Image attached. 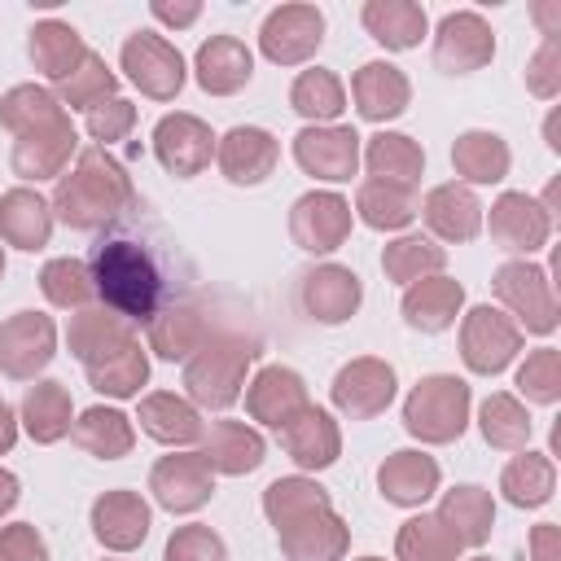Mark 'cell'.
I'll return each mask as SVG.
<instances>
[{
  "instance_id": "obj_12",
  "label": "cell",
  "mask_w": 561,
  "mask_h": 561,
  "mask_svg": "<svg viewBox=\"0 0 561 561\" xmlns=\"http://www.w3.org/2000/svg\"><path fill=\"white\" fill-rule=\"evenodd\" d=\"M394 390H399L394 368L386 359H377V355H359V359H351V364L337 368V377L329 386V399H333V408L342 416L368 421V416H377V412L390 408Z\"/></svg>"
},
{
  "instance_id": "obj_60",
  "label": "cell",
  "mask_w": 561,
  "mask_h": 561,
  "mask_svg": "<svg viewBox=\"0 0 561 561\" xmlns=\"http://www.w3.org/2000/svg\"><path fill=\"white\" fill-rule=\"evenodd\" d=\"M0 276H4V245H0Z\"/></svg>"
},
{
  "instance_id": "obj_30",
  "label": "cell",
  "mask_w": 561,
  "mask_h": 561,
  "mask_svg": "<svg viewBox=\"0 0 561 561\" xmlns=\"http://www.w3.org/2000/svg\"><path fill=\"white\" fill-rule=\"evenodd\" d=\"M202 460L210 465V473H228V478H241V473H254L263 465V434L245 421H210V430H202Z\"/></svg>"
},
{
  "instance_id": "obj_45",
  "label": "cell",
  "mask_w": 561,
  "mask_h": 561,
  "mask_svg": "<svg viewBox=\"0 0 561 561\" xmlns=\"http://www.w3.org/2000/svg\"><path fill=\"white\" fill-rule=\"evenodd\" d=\"M443 263H447V250L434 237H421V232H403L381 250V272L394 285H412L421 276H438Z\"/></svg>"
},
{
  "instance_id": "obj_1",
  "label": "cell",
  "mask_w": 561,
  "mask_h": 561,
  "mask_svg": "<svg viewBox=\"0 0 561 561\" xmlns=\"http://www.w3.org/2000/svg\"><path fill=\"white\" fill-rule=\"evenodd\" d=\"M88 272H92L101 307L118 311L131 324H149L158 311L180 302L188 289L175 241L162 228L131 219V210L101 232V241L92 245Z\"/></svg>"
},
{
  "instance_id": "obj_23",
  "label": "cell",
  "mask_w": 561,
  "mask_h": 561,
  "mask_svg": "<svg viewBox=\"0 0 561 561\" xmlns=\"http://www.w3.org/2000/svg\"><path fill=\"white\" fill-rule=\"evenodd\" d=\"M364 302V285L342 263H320L302 276V311L316 324H346Z\"/></svg>"
},
{
  "instance_id": "obj_53",
  "label": "cell",
  "mask_w": 561,
  "mask_h": 561,
  "mask_svg": "<svg viewBox=\"0 0 561 561\" xmlns=\"http://www.w3.org/2000/svg\"><path fill=\"white\" fill-rule=\"evenodd\" d=\"M83 127H88V136H92L101 149H110V145H118V140L131 136V127H136V105H131L127 96H110V101H101V105L88 110Z\"/></svg>"
},
{
  "instance_id": "obj_57",
  "label": "cell",
  "mask_w": 561,
  "mask_h": 561,
  "mask_svg": "<svg viewBox=\"0 0 561 561\" xmlns=\"http://www.w3.org/2000/svg\"><path fill=\"white\" fill-rule=\"evenodd\" d=\"M522 561H561V530L552 522H539L530 530V557Z\"/></svg>"
},
{
  "instance_id": "obj_47",
  "label": "cell",
  "mask_w": 561,
  "mask_h": 561,
  "mask_svg": "<svg viewBox=\"0 0 561 561\" xmlns=\"http://www.w3.org/2000/svg\"><path fill=\"white\" fill-rule=\"evenodd\" d=\"M399 561H460V539L438 522V513H416L394 535Z\"/></svg>"
},
{
  "instance_id": "obj_3",
  "label": "cell",
  "mask_w": 561,
  "mask_h": 561,
  "mask_svg": "<svg viewBox=\"0 0 561 561\" xmlns=\"http://www.w3.org/2000/svg\"><path fill=\"white\" fill-rule=\"evenodd\" d=\"M127 210H136V184H131L127 167L110 149L83 145L75 153V167L57 175L53 219H61L75 232H101V228L118 224Z\"/></svg>"
},
{
  "instance_id": "obj_32",
  "label": "cell",
  "mask_w": 561,
  "mask_h": 561,
  "mask_svg": "<svg viewBox=\"0 0 561 561\" xmlns=\"http://www.w3.org/2000/svg\"><path fill=\"white\" fill-rule=\"evenodd\" d=\"M359 162L368 167V180H386L399 188H416L425 175V149L403 131H377L364 140Z\"/></svg>"
},
{
  "instance_id": "obj_41",
  "label": "cell",
  "mask_w": 561,
  "mask_h": 561,
  "mask_svg": "<svg viewBox=\"0 0 561 561\" xmlns=\"http://www.w3.org/2000/svg\"><path fill=\"white\" fill-rule=\"evenodd\" d=\"M500 491L513 508H543L557 491V465L548 451H522L504 465L500 473Z\"/></svg>"
},
{
  "instance_id": "obj_59",
  "label": "cell",
  "mask_w": 561,
  "mask_h": 561,
  "mask_svg": "<svg viewBox=\"0 0 561 561\" xmlns=\"http://www.w3.org/2000/svg\"><path fill=\"white\" fill-rule=\"evenodd\" d=\"M18 495H22V491H18V478H13L9 469H0V517L18 504Z\"/></svg>"
},
{
  "instance_id": "obj_49",
  "label": "cell",
  "mask_w": 561,
  "mask_h": 561,
  "mask_svg": "<svg viewBox=\"0 0 561 561\" xmlns=\"http://www.w3.org/2000/svg\"><path fill=\"white\" fill-rule=\"evenodd\" d=\"M53 96L61 101V110L70 105V110H83V114H88L92 105L118 96V75L105 66V57H96V53L88 48V57H83L61 83H53Z\"/></svg>"
},
{
  "instance_id": "obj_50",
  "label": "cell",
  "mask_w": 561,
  "mask_h": 561,
  "mask_svg": "<svg viewBox=\"0 0 561 561\" xmlns=\"http://www.w3.org/2000/svg\"><path fill=\"white\" fill-rule=\"evenodd\" d=\"M39 289L53 307L61 311H83L92 298H96V285H92V272L83 259H48L44 272H39Z\"/></svg>"
},
{
  "instance_id": "obj_29",
  "label": "cell",
  "mask_w": 561,
  "mask_h": 561,
  "mask_svg": "<svg viewBox=\"0 0 561 561\" xmlns=\"http://www.w3.org/2000/svg\"><path fill=\"white\" fill-rule=\"evenodd\" d=\"M460 307H465V285L451 280V276H443V272L412 280L403 289V302H399L408 329H416V333H443V329H451L456 316H460Z\"/></svg>"
},
{
  "instance_id": "obj_42",
  "label": "cell",
  "mask_w": 561,
  "mask_h": 561,
  "mask_svg": "<svg viewBox=\"0 0 561 561\" xmlns=\"http://www.w3.org/2000/svg\"><path fill=\"white\" fill-rule=\"evenodd\" d=\"M355 215L377 232H399L416 219V188H399L386 180H359Z\"/></svg>"
},
{
  "instance_id": "obj_44",
  "label": "cell",
  "mask_w": 561,
  "mask_h": 561,
  "mask_svg": "<svg viewBox=\"0 0 561 561\" xmlns=\"http://www.w3.org/2000/svg\"><path fill=\"white\" fill-rule=\"evenodd\" d=\"M478 430H482V438H486L495 451H526L535 425H530V412H526V403H522L517 394L495 390V394H486L482 408H478Z\"/></svg>"
},
{
  "instance_id": "obj_58",
  "label": "cell",
  "mask_w": 561,
  "mask_h": 561,
  "mask_svg": "<svg viewBox=\"0 0 561 561\" xmlns=\"http://www.w3.org/2000/svg\"><path fill=\"white\" fill-rule=\"evenodd\" d=\"M13 443H18V416H13V408L0 399V456L13 451Z\"/></svg>"
},
{
  "instance_id": "obj_2",
  "label": "cell",
  "mask_w": 561,
  "mask_h": 561,
  "mask_svg": "<svg viewBox=\"0 0 561 561\" xmlns=\"http://www.w3.org/2000/svg\"><path fill=\"white\" fill-rule=\"evenodd\" d=\"M263 513L276 526L285 561H342L351 548V526L316 478H276L263 491Z\"/></svg>"
},
{
  "instance_id": "obj_28",
  "label": "cell",
  "mask_w": 561,
  "mask_h": 561,
  "mask_svg": "<svg viewBox=\"0 0 561 561\" xmlns=\"http://www.w3.org/2000/svg\"><path fill=\"white\" fill-rule=\"evenodd\" d=\"M351 101H355L359 118H368V123H390V118H399V114L408 110L412 83H408V75H403L399 66H390V61H364V66L355 70V79H351Z\"/></svg>"
},
{
  "instance_id": "obj_18",
  "label": "cell",
  "mask_w": 561,
  "mask_h": 561,
  "mask_svg": "<svg viewBox=\"0 0 561 561\" xmlns=\"http://www.w3.org/2000/svg\"><path fill=\"white\" fill-rule=\"evenodd\" d=\"M75 153H79V131H75V123L66 114V118H57L48 127H35V131L18 136L13 153H9V167H13L18 180L39 184V180H57L70 167Z\"/></svg>"
},
{
  "instance_id": "obj_9",
  "label": "cell",
  "mask_w": 561,
  "mask_h": 561,
  "mask_svg": "<svg viewBox=\"0 0 561 561\" xmlns=\"http://www.w3.org/2000/svg\"><path fill=\"white\" fill-rule=\"evenodd\" d=\"M324 44V13L316 4H276L259 26V53L272 66H302Z\"/></svg>"
},
{
  "instance_id": "obj_38",
  "label": "cell",
  "mask_w": 561,
  "mask_h": 561,
  "mask_svg": "<svg viewBox=\"0 0 561 561\" xmlns=\"http://www.w3.org/2000/svg\"><path fill=\"white\" fill-rule=\"evenodd\" d=\"M451 167H456L460 184H469V188L473 184H500L508 175V167H513V153H508L504 136L482 131V127H469L451 145Z\"/></svg>"
},
{
  "instance_id": "obj_15",
  "label": "cell",
  "mask_w": 561,
  "mask_h": 561,
  "mask_svg": "<svg viewBox=\"0 0 561 561\" xmlns=\"http://www.w3.org/2000/svg\"><path fill=\"white\" fill-rule=\"evenodd\" d=\"M359 149H364V136L346 123H329V127H302L294 136V162L316 175V180H329V184H342L359 171Z\"/></svg>"
},
{
  "instance_id": "obj_56",
  "label": "cell",
  "mask_w": 561,
  "mask_h": 561,
  "mask_svg": "<svg viewBox=\"0 0 561 561\" xmlns=\"http://www.w3.org/2000/svg\"><path fill=\"white\" fill-rule=\"evenodd\" d=\"M149 13H153L158 22H167V26L180 31V26H193V22L202 18V4H197V0H175V4H171V0H153Z\"/></svg>"
},
{
  "instance_id": "obj_25",
  "label": "cell",
  "mask_w": 561,
  "mask_h": 561,
  "mask_svg": "<svg viewBox=\"0 0 561 561\" xmlns=\"http://www.w3.org/2000/svg\"><path fill=\"white\" fill-rule=\"evenodd\" d=\"M131 342H136V324L123 320V316L110 311V307H83V311H75L70 324H66V346H70V355H75L83 368L110 359L114 351H123V346H131Z\"/></svg>"
},
{
  "instance_id": "obj_39",
  "label": "cell",
  "mask_w": 561,
  "mask_h": 561,
  "mask_svg": "<svg viewBox=\"0 0 561 561\" xmlns=\"http://www.w3.org/2000/svg\"><path fill=\"white\" fill-rule=\"evenodd\" d=\"M75 416V403H70V390L61 386V381H53V377H44V381H35L26 394H22V412H18V421H22V430L35 438V443H61L66 434H70V421Z\"/></svg>"
},
{
  "instance_id": "obj_48",
  "label": "cell",
  "mask_w": 561,
  "mask_h": 561,
  "mask_svg": "<svg viewBox=\"0 0 561 561\" xmlns=\"http://www.w3.org/2000/svg\"><path fill=\"white\" fill-rule=\"evenodd\" d=\"M83 373H88V381H92L96 394H110V399H140V386L149 381V355H145L140 337H136L131 346L114 351L110 359H101V364H92V368H83Z\"/></svg>"
},
{
  "instance_id": "obj_33",
  "label": "cell",
  "mask_w": 561,
  "mask_h": 561,
  "mask_svg": "<svg viewBox=\"0 0 561 561\" xmlns=\"http://www.w3.org/2000/svg\"><path fill=\"white\" fill-rule=\"evenodd\" d=\"M145 329H149V351H153L158 359H171V364H184V359L210 337V324H206L202 307L188 302V298H180V302H171L167 311H158Z\"/></svg>"
},
{
  "instance_id": "obj_51",
  "label": "cell",
  "mask_w": 561,
  "mask_h": 561,
  "mask_svg": "<svg viewBox=\"0 0 561 561\" xmlns=\"http://www.w3.org/2000/svg\"><path fill=\"white\" fill-rule=\"evenodd\" d=\"M517 394H526V403H543L552 408L561 399V351L539 346L526 355V364L517 368Z\"/></svg>"
},
{
  "instance_id": "obj_36",
  "label": "cell",
  "mask_w": 561,
  "mask_h": 561,
  "mask_svg": "<svg viewBox=\"0 0 561 561\" xmlns=\"http://www.w3.org/2000/svg\"><path fill=\"white\" fill-rule=\"evenodd\" d=\"M438 522L460 539V548H482L495 530V500L486 486H451L443 491V504H438Z\"/></svg>"
},
{
  "instance_id": "obj_55",
  "label": "cell",
  "mask_w": 561,
  "mask_h": 561,
  "mask_svg": "<svg viewBox=\"0 0 561 561\" xmlns=\"http://www.w3.org/2000/svg\"><path fill=\"white\" fill-rule=\"evenodd\" d=\"M0 561H48V543L31 522L0 526Z\"/></svg>"
},
{
  "instance_id": "obj_5",
  "label": "cell",
  "mask_w": 561,
  "mask_h": 561,
  "mask_svg": "<svg viewBox=\"0 0 561 561\" xmlns=\"http://www.w3.org/2000/svg\"><path fill=\"white\" fill-rule=\"evenodd\" d=\"M469 408H473L469 381H460L451 373H430L403 399V430L430 447H443L465 434Z\"/></svg>"
},
{
  "instance_id": "obj_31",
  "label": "cell",
  "mask_w": 561,
  "mask_h": 561,
  "mask_svg": "<svg viewBox=\"0 0 561 561\" xmlns=\"http://www.w3.org/2000/svg\"><path fill=\"white\" fill-rule=\"evenodd\" d=\"M53 237V202L39 188H9L0 193V241L18 250H44Z\"/></svg>"
},
{
  "instance_id": "obj_34",
  "label": "cell",
  "mask_w": 561,
  "mask_h": 561,
  "mask_svg": "<svg viewBox=\"0 0 561 561\" xmlns=\"http://www.w3.org/2000/svg\"><path fill=\"white\" fill-rule=\"evenodd\" d=\"M136 421H140V430H145L153 443H162V447H188V443H197L202 430H206V425H202V412H197L188 399L171 394V390L145 394Z\"/></svg>"
},
{
  "instance_id": "obj_37",
  "label": "cell",
  "mask_w": 561,
  "mask_h": 561,
  "mask_svg": "<svg viewBox=\"0 0 561 561\" xmlns=\"http://www.w3.org/2000/svg\"><path fill=\"white\" fill-rule=\"evenodd\" d=\"M26 53H31V66H35L44 79L61 83V79L88 57V44H83V35H79L70 22H61V18H44V22L31 26Z\"/></svg>"
},
{
  "instance_id": "obj_6",
  "label": "cell",
  "mask_w": 561,
  "mask_h": 561,
  "mask_svg": "<svg viewBox=\"0 0 561 561\" xmlns=\"http://www.w3.org/2000/svg\"><path fill=\"white\" fill-rule=\"evenodd\" d=\"M491 289L504 302V311L517 320V329H526V333H552L561 324L557 289H552V280H548L543 267H535L526 259H508V263L495 267Z\"/></svg>"
},
{
  "instance_id": "obj_61",
  "label": "cell",
  "mask_w": 561,
  "mask_h": 561,
  "mask_svg": "<svg viewBox=\"0 0 561 561\" xmlns=\"http://www.w3.org/2000/svg\"><path fill=\"white\" fill-rule=\"evenodd\" d=\"M469 561H491V557H469Z\"/></svg>"
},
{
  "instance_id": "obj_20",
  "label": "cell",
  "mask_w": 561,
  "mask_h": 561,
  "mask_svg": "<svg viewBox=\"0 0 561 561\" xmlns=\"http://www.w3.org/2000/svg\"><path fill=\"white\" fill-rule=\"evenodd\" d=\"M416 215L425 219V228L434 232V241H473L482 232V202L469 184L460 180H447V184H434L425 193V202H416Z\"/></svg>"
},
{
  "instance_id": "obj_52",
  "label": "cell",
  "mask_w": 561,
  "mask_h": 561,
  "mask_svg": "<svg viewBox=\"0 0 561 561\" xmlns=\"http://www.w3.org/2000/svg\"><path fill=\"white\" fill-rule=\"evenodd\" d=\"M162 561H228V548L210 526L188 522V526L171 530V539L162 548Z\"/></svg>"
},
{
  "instance_id": "obj_24",
  "label": "cell",
  "mask_w": 561,
  "mask_h": 561,
  "mask_svg": "<svg viewBox=\"0 0 561 561\" xmlns=\"http://www.w3.org/2000/svg\"><path fill=\"white\" fill-rule=\"evenodd\" d=\"M307 403H311L307 381H302L294 368H285V364L259 368L254 381L245 386V412H250V421L272 425V430H280L285 421H294Z\"/></svg>"
},
{
  "instance_id": "obj_21",
  "label": "cell",
  "mask_w": 561,
  "mask_h": 561,
  "mask_svg": "<svg viewBox=\"0 0 561 561\" xmlns=\"http://www.w3.org/2000/svg\"><path fill=\"white\" fill-rule=\"evenodd\" d=\"M276 434H280L285 456H289L298 469L320 473V469L337 465V456H342V430H337V421H333L324 408H316V403H307V408H302L294 421H285Z\"/></svg>"
},
{
  "instance_id": "obj_10",
  "label": "cell",
  "mask_w": 561,
  "mask_h": 561,
  "mask_svg": "<svg viewBox=\"0 0 561 561\" xmlns=\"http://www.w3.org/2000/svg\"><path fill=\"white\" fill-rule=\"evenodd\" d=\"M57 355V324L44 311H13L0 324V373L13 381H35Z\"/></svg>"
},
{
  "instance_id": "obj_40",
  "label": "cell",
  "mask_w": 561,
  "mask_h": 561,
  "mask_svg": "<svg viewBox=\"0 0 561 561\" xmlns=\"http://www.w3.org/2000/svg\"><path fill=\"white\" fill-rule=\"evenodd\" d=\"M70 438H75L88 456H96V460H123V456L136 447L131 416H123L118 408H105V403L83 408L79 421L70 425Z\"/></svg>"
},
{
  "instance_id": "obj_11",
  "label": "cell",
  "mask_w": 561,
  "mask_h": 561,
  "mask_svg": "<svg viewBox=\"0 0 561 561\" xmlns=\"http://www.w3.org/2000/svg\"><path fill=\"white\" fill-rule=\"evenodd\" d=\"M491 57H495V31L482 13H473V9L443 13V22L434 31V66L443 75H473V70L491 66Z\"/></svg>"
},
{
  "instance_id": "obj_46",
  "label": "cell",
  "mask_w": 561,
  "mask_h": 561,
  "mask_svg": "<svg viewBox=\"0 0 561 561\" xmlns=\"http://www.w3.org/2000/svg\"><path fill=\"white\" fill-rule=\"evenodd\" d=\"M66 118L61 101L53 96V88H39V83H13L4 96H0V127L13 131V136H26L35 127H48Z\"/></svg>"
},
{
  "instance_id": "obj_26",
  "label": "cell",
  "mask_w": 561,
  "mask_h": 561,
  "mask_svg": "<svg viewBox=\"0 0 561 561\" xmlns=\"http://www.w3.org/2000/svg\"><path fill=\"white\" fill-rule=\"evenodd\" d=\"M193 75L206 96H232L254 79V53L237 35H210L193 57Z\"/></svg>"
},
{
  "instance_id": "obj_35",
  "label": "cell",
  "mask_w": 561,
  "mask_h": 561,
  "mask_svg": "<svg viewBox=\"0 0 561 561\" xmlns=\"http://www.w3.org/2000/svg\"><path fill=\"white\" fill-rule=\"evenodd\" d=\"M359 22L390 53L416 48L425 39V31H430V18H425V9L416 0H368L359 9Z\"/></svg>"
},
{
  "instance_id": "obj_16",
  "label": "cell",
  "mask_w": 561,
  "mask_h": 561,
  "mask_svg": "<svg viewBox=\"0 0 561 561\" xmlns=\"http://www.w3.org/2000/svg\"><path fill=\"white\" fill-rule=\"evenodd\" d=\"M486 228H491V241L500 250H508L517 259H530L552 237V210H543V202L530 197V193H500L491 202Z\"/></svg>"
},
{
  "instance_id": "obj_8",
  "label": "cell",
  "mask_w": 561,
  "mask_h": 561,
  "mask_svg": "<svg viewBox=\"0 0 561 561\" xmlns=\"http://www.w3.org/2000/svg\"><path fill=\"white\" fill-rule=\"evenodd\" d=\"M118 66L140 88V96H149V101H175L180 88H184V75H188L180 48L158 31L127 35L123 53H118Z\"/></svg>"
},
{
  "instance_id": "obj_17",
  "label": "cell",
  "mask_w": 561,
  "mask_h": 561,
  "mask_svg": "<svg viewBox=\"0 0 561 561\" xmlns=\"http://www.w3.org/2000/svg\"><path fill=\"white\" fill-rule=\"evenodd\" d=\"M149 491L167 513H197L215 495V473L202 451H175L149 469Z\"/></svg>"
},
{
  "instance_id": "obj_19",
  "label": "cell",
  "mask_w": 561,
  "mask_h": 561,
  "mask_svg": "<svg viewBox=\"0 0 561 561\" xmlns=\"http://www.w3.org/2000/svg\"><path fill=\"white\" fill-rule=\"evenodd\" d=\"M215 162L224 171L228 184H241V188H254L263 184L276 162H280V140L267 131V127H232L215 140Z\"/></svg>"
},
{
  "instance_id": "obj_22",
  "label": "cell",
  "mask_w": 561,
  "mask_h": 561,
  "mask_svg": "<svg viewBox=\"0 0 561 561\" xmlns=\"http://www.w3.org/2000/svg\"><path fill=\"white\" fill-rule=\"evenodd\" d=\"M149 526H153V513L140 500V491H123L118 486V491H105V495L92 500V535L110 552L140 548L145 535H149Z\"/></svg>"
},
{
  "instance_id": "obj_62",
  "label": "cell",
  "mask_w": 561,
  "mask_h": 561,
  "mask_svg": "<svg viewBox=\"0 0 561 561\" xmlns=\"http://www.w3.org/2000/svg\"><path fill=\"white\" fill-rule=\"evenodd\" d=\"M359 561H381V557H359Z\"/></svg>"
},
{
  "instance_id": "obj_13",
  "label": "cell",
  "mask_w": 561,
  "mask_h": 561,
  "mask_svg": "<svg viewBox=\"0 0 561 561\" xmlns=\"http://www.w3.org/2000/svg\"><path fill=\"white\" fill-rule=\"evenodd\" d=\"M153 158L175 180L202 175L210 167V158H215V131H210V123H202L197 114H184V110L158 118V127H153Z\"/></svg>"
},
{
  "instance_id": "obj_7",
  "label": "cell",
  "mask_w": 561,
  "mask_h": 561,
  "mask_svg": "<svg viewBox=\"0 0 561 561\" xmlns=\"http://www.w3.org/2000/svg\"><path fill=\"white\" fill-rule=\"evenodd\" d=\"M517 351H522V329L508 311H500L491 302L465 311V320H460V359H465L469 373L495 377L517 359Z\"/></svg>"
},
{
  "instance_id": "obj_43",
  "label": "cell",
  "mask_w": 561,
  "mask_h": 561,
  "mask_svg": "<svg viewBox=\"0 0 561 561\" xmlns=\"http://www.w3.org/2000/svg\"><path fill=\"white\" fill-rule=\"evenodd\" d=\"M289 105H294V114L307 118V127H329V123L342 118V110H346V88H342V79H337L333 70L311 66V70H302V75L294 79Z\"/></svg>"
},
{
  "instance_id": "obj_4",
  "label": "cell",
  "mask_w": 561,
  "mask_h": 561,
  "mask_svg": "<svg viewBox=\"0 0 561 561\" xmlns=\"http://www.w3.org/2000/svg\"><path fill=\"white\" fill-rule=\"evenodd\" d=\"M259 359V342L245 333H210L188 359H184V390L193 408L228 412L241 399L245 368Z\"/></svg>"
},
{
  "instance_id": "obj_54",
  "label": "cell",
  "mask_w": 561,
  "mask_h": 561,
  "mask_svg": "<svg viewBox=\"0 0 561 561\" xmlns=\"http://www.w3.org/2000/svg\"><path fill=\"white\" fill-rule=\"evenodd\" d=\"M526 88L539 101H552L561 92V39H543L535 57L526 61Z\"/></svg>"
},
{
  "instance_id": "obj_14",
  "label": "cell",
  "mask_w": 561,
  "mask_h": 561,
  "mask_svg": "<svg viewBox=\"0 0 561 561\" xmlns=\"http://www.w3.org/2000/svg\"><path fill=\"white\" fill-rule=\"evenodd\" d=\"M289 237L307 254H333L351 237V202L329 188H311L289 210Z\"/></svg>"
},
{
  "instance_id": "obj_27",
  "label": "cell",
  "mask_w": 561,
  "mask_h": 561,
  "mask_svg": "<svg viewBox=\"0 0 561 561\" xmlns=\"http://www.w3.org/2000/svg\"><path fill=\"white\" fill-rule=\"evenodd\" d=\"M438 482H443L438 460L425 456V451H412V447L390 451V456L377 465V491H381L390 504H399V508H421V504L438 491Z\"/></svg>"
}]
</instances>
